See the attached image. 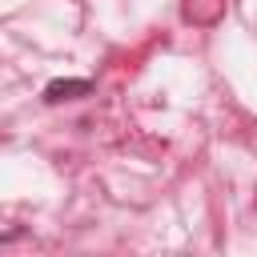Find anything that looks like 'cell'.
I'll return each instance as SVG.
<instances>
[{
	"mask_svg": "<svg viewBox=\"0 0 257 257\" xmlns=\"http://www.w3.org/2000/svg\"><path fill=\"white\" fill-rule=\"evenodd\" d=\"M92 88V80H52L48 88H44V100L48 104H60V100H76V96H84Z\"/></svg>",
	"mask_w": 257,
	"mask_h": 257,
	"instance_id": "6da1fadb",
	"label": "cell"
}]
</instances>
